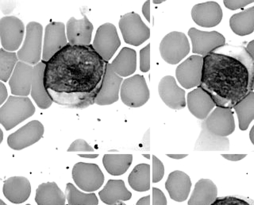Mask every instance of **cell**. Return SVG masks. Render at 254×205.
<instances>
[{
  "label": "cell",
  "instance_id": "60d3db41",
  "mask_svg": "<svg viewBox=\"0 0 254 205\" xmlns=\"http://www.w3.org/2000/svg\"><path fill=\"white\" fill-rule=\"evenodd\" d=\"M7 89L6 86L4 85L3 83H0V104H3L4 102L6 101L7 98Z\"/></svg>",
  "mask_w": 254,
  "mask_h": 205
},
{
  "label": "cell",
  "instance_id": "b9f144b4",
  "mask_svg": "<svg viewBox=\"0 0 254 205\" xmlns=\"http://www.w3.org/2000/svg\"><path fill=\"white\" fill-rule=\"evenodd\" d=\"M222 156L229 161H238L243 159L247 155L246 154H222Z\"/></svg>",
  "mask_w": 254,
  "mask_h": 205
},
{
  "label": "cell",
  "instance_id": "ab89813d",
  "mask_svg": "<svg viewBox=\"0 0 254 205\" xmlns=\"http://www.w3.org/2000/svg\"><path fill=\"white\" fill-rule=\"evenodd\" d=\"M142 14L148 22H150V1H146L142 6Z\"/></svg>",
  "mask_w": 254,
  "mask_h": 205
},
{
  "label": "cell",
  "instance_id": "d590c367",
  "mask_svg": "<svg viewBox=\"0 0 254 205\" xmlns=\"http://www.w3.org/2000/svg\"><path fill=\"white\" fill-rule=\"evenodd\" d=\"M165 175V167L161 162V160L158 159L156 156H153V182L157 183L162 180Z\"/></svg>",
  "mask_w": 254,
  "mask_h": 205
},
{
  "label": "cell",
  "instance_id": "d6a6232c",
  "mask_svg": "<svg viewBox=\"0 0 254 205\" xmlns=\"http://www.w3.org/2000/svg\"><path fill=\"white\" fill-rule=\"evenodd\" d=\"M18 54L9 52L3 48L0 50V79L7 81L11 77L14 68L18 62Z\"/></svg>",
  "mask_w": 254,
  "mask_h": 205
},
{
  "label": "cell",
  "instance_id": "7a4b0ae2",
  "mask_svg": "<svg viewBox=\"0 0 254 205\" xmlns=\"http://www.w3.org/2000/svg\"><path fill=\"white\" fill-rule=\"evenodd\" d=\"M45 62L31 66L19 61L9 80L11 93L22 97H27L31 94L40 108L47 109L51 107L53 100L45 86Z\"/></svg>",
  "mask_w": 254,
  "mask_h": 205
},
{
  "label": "cell",
  "instance_id": "836d02e7",
  "mask_svg": "<svg viewBox=\"0 0 254 205\" xmlns=\"http://www.w3.org/2000/svg\"><path fill=\"white\" fill-rule=\"evenodd\" d=\"M211 205H254V201L240 196H228L218 197Z\"/></svg>",
  "mask_w": 254,
  "mask_h": 205
},
{
  "label": "cell",
  "instance_id": "d4e9b609",
  "mask_svg": "<svg viewBox=\"0 0 254 205\" xmlns=\"http://www.w3.org/2000/svg\"><path fill=\"white\" fill-rule=\"evenodd\" d=\"M67 199L55 182H46L36 190L35 201L38 205H66Z\"/></svg>",
  "mask_w": 254,
  "mask_h": 205
},
{
  "label": "cell",
  "instance_id": "277c9868",
  "mask_svg": "<svg viewBox=\"0 0 254 205\" xmlns=\"http://www.w3.org/2000/svg\"><path fill=\"white\" fill-rule=\"evenodd\" d=\"M43 26L37 22H30L26 26V38L22 48L18 50V59L26 64L36 66L42 58Z\"/></svg>",
  "mask_w": 254,
  "mask_h": 205
},
{
  "label": "cell",
  "instance_id": "4dcf8cb0",
  "mask_svg": "<svg viewBox=\"0 0 254 205\" xmlns=\"http://www.w3.org/2000/svg\"><path fill=\"white\" fill-rule=\"evenodd\" d=\"M128 182L135 191H149L150 189V165L145 163L136 165L128 177Z\"/></svg>",
  "mask_w": 254,
  "mask_h": 205
},
{
  "label": "cell",
  "instance_id": "9c48e42d",
  "mask_svg": "<svg viewBox=\"0 0 254 205\" xmlns=\"http://www.w3.org/2000/svg\"><path fill=\"white\" fill-rule=\"evenodd\" d=\"M72 178L75 185L83 191L94 192L101 188L104 175L99 165L78 162L72 169Z\"/></svg>",
  "mask_w": 254,
  "mask_h": 205
},
{
  "label": "cell",
  "instance_id": "e575fe53",
  "mask_svg": "<svg viewBox=\"0 0 254 205\" xmlns=\"http://www.w3.org/2000/svg\"><path fill=\"white\" fill-rule=\"evenodd\" d=\"M150 69V44L140 50V70L147 72Z\"/></svg>",
  "mask_w": 254,
  "mask_h": 205
},
{
  "label": "cell",
  "instance_id": "e0dca14e",
  "mask_svg": "<svg viewBox=\"0 0 254 205\" xmlns=\"http://www.w3.org/2000/svg\"><path fill=\"white\" fill-rule=\"evenodd\" d=\"M94 26L86 15L81 19L70 18L66 25L67 41L71 46H90Z\"/></svg>",
  "mask_w": 254,
  "mask_h": 205
},
{
  "label": "cell",
  "instance_id": "f5cc1de1",
  "mask_svg": "<svg viewBox=\"0 0 254 205\" xmlns=\"http://www.w3.org/2000/svg\"></svg>",
  "mask_w": 254,
  "mask_h": 205
},
{
  "label": "cell",
  "instance_id": "74e56055",
  "mask_svg": "<svg viewBox=\"0 0 254 205\" xmlns=\"http://www.w3.org/2000/svg\"><path fill=\"white\" fill-rule=\"evenodd\" d=\"M226 7L230 10H236L243 8L247 5L254 2V0H225L223 1Z\"/></svg>",
  "mask_w": 254,
  "mask_h": 205
},
{
  "label": "cell",
  "instance_id": "4fadbf2b",
  "mask_svg": "<svg viewBox=\"0 0 254 205\" xmlns=\"http://www.w3.org/2000/svg\"><path fill=\"white\" fill-rule=\"evenodd\" d=\"M201 128L221 137L230 136L235 130L234 114L230 108L217 107L202 122Z\"/></svg>",
  "mask_w": 254,
  "mask_h": 205
},
{
  "label": "cell",
  "instance_id": "8d00e7d4",
  "mask_svg": "<svg viewBox=\"0 0 254 205\" xmlns=\"http://www.w3.org/2000/svg\"><path fill=\"white\" fill-rule=\"evenodd\" d=\"M93 152L94 149L85 140L76 139L70 145L67 149V152Z\"/></svg>",
  "mask_w": 254,
  "mask_h": 205
},
{
  "label": "cell",
  "instance_id": "d6986e66",
  "mask_svg": "<svg viewBox=\"0 0 254 205\" xmlns=\"http://www.w3.org/2000/svg\"><path fill=\"white\" fill-rule=\"evenodd\" d=\"M191 18L198 26L214 27L218 26L222 19V10L220 5L214 1L194 5L191 10Z\"/></svg>",
  "mask_w": 254,
  "mask_h": 205
},
{
  "label": "cell",
  "instance_id": "7402d4cb",
  "mask_svg": "<svg viewBox=\"0 0 254 205\" xmlns=\"http://www.w3.org/2000/svg\"><path fill=\"white\" fill-rule=\"evenodd\" d=\"M3 194L11 203L18 205L27 201L31 193V185L27 178L12 177L5 181Z\"/></svg>",
  "mask_w": 254,
  "mask_h": 205
},
{
  "label": "cell",
  "instance_id": "681fc988",
  "mask_svg": "<svg viewBox=\"0 0 254 205\" xmlns=\"http://www.w3.org/2000/svg\"><path fill=\"white\" fill-rule=\"evenodd\" d=\"M0 132H1V142H2V138H3V133H2V130H1V131H0Z\"/></svg>",
  "mask_w": 254,
  "mask_h": 205
},
{
  "label": "cell",
  "instance_id": "5bb4252c",
  "mask_svg": "<svg viewBox=\"0 0 254 205\" xmlns=\"http://www.w3.org/2000/svg\"><path fill=\"white\" fill-rule=\"evenodd\" d=\"M44 126L38 120H33L10 134L7 144L14 150H21L38 142L44 135Z\"/></svg>",
  "mask_w": 254,
  "mask_h": 205
},
{
  "label": "cell",
  "instance_id": "ee69618b",
  "mask_svg": "<svg viewBox=\"0 0 254 205\" xmlns=\"http://www.w3.org/2000/svg\"><path fill=\"white\" fill-rule=\"evenodd\" d=\"M246 50L249 53L251 58L254 60V40L251 41V42L247 45L246 46Z\"/></svg>",
  "mask_w": 254,
  "mask_h": 205
},
{
  "label": "cell",
  "instance_id": "f546056e",
  "mask_svg": "<svg viewBox=\"0 0 254 205\" xmlns=\"http://www.w3.org/2000/svg\"><path fill=\"white\" fill-rule=\"evenodd\" d=\"M241 131H246L254 120V92H251L234 107Z\"/></svg>",
  "mask_w": 254,
  "mask_h": 205
},
{
  "label": "cell",
  "instance_id": "7c38bea8",
  "mask_svg": "<svg viewBox=\"0 0 254 205\" xmlns=\"http://www.w3.org/2000/svg\"><path fill=\"white\" fill-rule=\"evenodd\" d=\"M189 36L192 43L193 54L206 57L226 44V38L217 31H202L195 28L189 30Z\"/></svg>",
  "mask_w": 254,
  "mask_h": 205
},
{
  "label": "cell",
  "instance_id": "bcb514c9",
  "mask_svg": "<svg viewBox=\"0 0 254 205\" xmlns=\"http://www.w3.org/2000/svg\"><path fill=\"white\" fill-rule=\"evenodd\" d=\"M79 156L84 158H95L99 157L98 154H79Z\"/></svg>",
  "mask_w": 254,
  "mask_h": 205
},
{
  "label": "cell",
  "instance_id": "1f68e13d",
  "mask_svg": "<svg viewBox=\"0 0 254 205\" xmlns=\"http://www.w3.org/2000/svg\"><path fill=\"white\" fill-rule=\"evenodd\" d=\"M65 195L68 205H98L99 200L95 193H83L71 183L66 185Z\"/></svg>",
  "mask_w": 254,
  "mask_h": 205
},
{
  "label": "cell",
  "instance_id": "ac0fdd59",
  "mask_svg": "<svg viewBox=\"0 0 254 205\" xmlns=\"http://www.w3.org/2000/svg\"><path fill=\"white\" fill-rule=\"evenodd\" d=\"M158 92L162 101L174 110H181L187 105L185 91L180 88L173 76H166L159 83Z\"/></svg>",
  "mask_w": 254,
  "mask_h": 205
},
{
  "label": "cell",
  "instance_id": "f907efd6",
  "mask_svg": "<svg viewBox=\"0 0 254 205\" xmlns=\"http://www.w3.org/2000/svg\"><path fill=\"white\" fill-rule=\"evenodd\" d=\"M0 205H6V204L4 203L3 201H2V200H1V201H0Z\"/></svg>",
  "mask_w": 254,
  "mask_h": 205
},
{
  "label": "cell",
  "instance_id": "db71d44e",
  "mask_svg": "<svg viewBox=\"0 0 254 205\" xmlns=\"http://www.w3.org/2000/svg\"></svg>",
  "mask_w": 254,
  "mask_h": 205
},
{
  "label": "cell",
  "instance_id": "5b68a950",
  "mask_svg": "<svg viewBox=\"0 0 254 205\" xmlns=\"http://www.w3.org/2000/svg\"><path fill=\"white\" fill-rule=\"evenodd\" d=\"M119 28L127 44L139 46L150 37V30L138 14L129 12L120 18Z\"/></svg>",
  "mask_w": 254,
  "mask_h": 205
},
{
  "label": "cell",
  "instance_id": "ffe728a7",
  "mask_svg": "<svg viewBox=\"0 0 254 205\" xmlns=\"http://www.w3.org/2000/svg\"><path fill=\"white\" fill-rule=\"evenodd\" d=\"M187 104L190 113L198 120H202L208 117L209 114L216 106L210 94L201 87L188 94Z\"/></svg>",
  "mask_w": 254,
  "mask_h": 205
},
{
  "label": "cell",
  "instance_id": "4316f807",
  "mask_svg": "<svg viewBox=\"0 0 254 205\" xmlns=\"http://www.w3.org/2000/svg\"><path fill=\"white\" fill-rule=\"evenodd\" d=\"M111 67L114 72L121 77H127L130 76L137 68V54L133 49H122L121 51L115 58Z\"/></svg>",
  "mask_w": 254,
  "mask_h": 205
},
{
  "label": "cell",
  "instance_id": "52a82bcc",
  "mask_svg": "<svg viewBox=\"0 0 254 205\" xmlns=\"http://www.w3.org/2000/svg\"><path fill=\"white\" fill-rule=\"evenodd\" d=\"M122 101L129 108H140L146 104L150 93L145 77L134 75L123 82L120 92Z\"/></svg>",
  "mask_w": 254,
  "mask_h": 205
},
{
  "label": "cell",
  "instance_id": "30bf717a",
  "mask_svg": "<svg viewBox=\"0 0 254 205\" xmlns=\"http://www.w3.org/2000/svg\"><path fill=\"white\" fill-rule=\"evenodd\" d=\"M25 26L15 16H5L0 19V38L4 50L14 52L18 50L23 41Z\"/></svg>",
  "mask_w": 254,
  "mask_h": 205
},
{
  "label": "cell",
  "instance_id": "8fae6325",
  "mask_svg": "<svg viewBox=\"0 0 254 205\" xmlns=\"http://www.w3.org/2000/svg\"><path fill=\"white\" fill-rule=\"evenodd\" d=\"M204 58L199 55H192L179 65L176 70L177 80L187 89L194 88L202 82Z\"/></svg>",
  "mask_w": 254,
  "mask_h": 205
},
{
  "label": "cell",
  "instance_id": "2e32d148",
  "mask_svg": "<svg viewBox=\"0 0 254 205\" xmlns=\"http://www.w3.org/2000/svg\"><path fill=\"white\" fill-rule=\"evenodd\" d=\"M123 82V77L114 72L111 65L109 63L106 65L101 87L95 98V104L99 106H106L117 102Z\"/></svg>",
  "mask_w": 254,
  "mask_h": 205
},
{
  "label": "cell",
  "instance_id": "f6af8a7d",
  "mask_svg": "<svg viewBox=\"0 0 254 205\" xmlns=\"http://www.w3.org/2000/svg\"><path fill=\"white\" fill-rule=\"evenodd\" d=\"M167 156L173 159L181 160L186 157L188 154H167Z\"/></svg>",
  "mask_w": 254,
  "mask_h": 205
},
{
  "label": "cell",
  "instance_id": "f35d334b",
  "mask_svg": "<svg viewBox=\"0 0 254 205\" xmlns=\"http://www.w3.org/2000/svg\"><path fill=\"white\" fill-rule=\"evenodd\" d=\"M153 205H167L166 197L157 188H153Z\"/></svg>",
  "mask_w": 254,
  "mask_h": 205
},
{
  "label": "cell",
  "instance_id": "ba28073f",
  "mask_svg": "<svg viewBox=\"0 0 254 205\" xmlns=\"http://www.w3.org/2000/svg\"><path fill=\"white\" fill-rule=\"evenodd\" d=\"M120 46L121 41L115 25L104 23L99 26L92 47L100 58L107 62H109Z\"/></svg>",
  "mask_w": 254,
  "mask_h": 205
},
{
  "label": "cell",
  "instance_id": "f1b7e54d",
  "mask_svg": "<svg viewBox=\"0 0 254 205\" xmlns=\"http://www.w3.org/2000/svg\"><path fill=\"white\" fill-rule=\"evenodd\" d=\"M132 161V154H105L103 158L104 168L112 176L124 174L130 167Z\"/></svg>",
  "mask_w": 254,
  "mask_h": 205
},
{
  "label": "cell",
  "instance_id": "7dc6e473",
  "mask_svg": "<svg viewBox=\"0 0 254 205\" xmlns=\"http://www.w3.org/2000/svg\"><path fill=\"white\" fill-rule=\"evenodd\" d=\"M250 138L251 142L254 145V125L253 126V128H251V131H250Z\"/></svg>",
  "mask_w": 254,
  "mask_h": 205
},
{
  "label": "cell",
  "instance_id": "9a60e30c",
  "mask_svg": "<svg viewBox=\"0 0 254 205\" xmlns=\"http://www.w3.org/2000/svg\"><path fill=\"white\" fill-rule=\"evenodd\" d=\"M66 27L63 22H53L48 24L45 30L42 60L48 62L57 53L67 46Z\"/></svg>",
  "mask_w": 254,
  "mask_h": 205
},
{
  "label": "cell",
  "instance_id": "cb8c5ba5",
  "mask_svg": "<svg viewBox=\"0 0 254 205\" xmlns=\"http://www.w3.org/2000/svg\"><path fill=\"white\" fill-rule=\"evenodd\" d=\"M218 198V189L211 180L202 179L195 184L189 205H211Z\"/></svg>",
  "mask_w": 254,
  "mask_h": 205
},
{
  "label": "cell",
  "instance_id": "c3c4849f",
  "mask_svg": "<svg viewBox=\"0 0 254 205\" xmlns=\"http://www.w3.org/2000/svg\"><path fill=\"white\" fill-rule=\"evenodd\" d=\"M165 2L164 0H162V1H153V2H154L155 4H160V3H161V2Z\"/></svg>",
  "mask_w": 254,
  "mask_h": 205
},
{
  "label": "cell",
  "instance_id": "3957f363",
  "mask_svg": "<svg viewBox=\"0 0 254 205\" xmlns=\"http://www.w3.org/2000/svg\"><path fill=\"white\" fill-rule=\"evenodd\" d=\"M35 113L30 98L11 96L0 108V123L6 131L21 124Z\"/></svg>",
  "mask_w": 254,
  "mask_h": 205
},
{
  "label": "cell",
  "instance_id": "8992f818",
  "mask_svg": "<svg viewBox=\"0 0 254 205\" xmlns=\"http://www.w3.org/2000/svg\"><path fill=\"white\" fill-rule=\"evenodd\" d=\"M190 44L184 33L173 31L167 34L160 44V53L163 60L170 65H177L188 56Z\"/></svg>",
  "mask_w": 254,
  "mask_h": 205
},
{
  "label": "cell",
  "instance_id": "484cf974",
  "mask_svg": "<svg viewBox=\"0 0 254 205\" xmlns=\"http://www.w3.org/2000/svg\"><path fill=\"white\" fill-rule=\"evenodd\" d=\"M197 151H228L230 140L227 137H221L202 128L194 147Z\"/></svg>",
  "mask_w": 254,
  "mask_h": 205
},
{
  "label": "cell",
  "instance_id": "44dd1931",
  "mask_svg": "<svg viewBox=\"0 0 254 205\" xmlns=\"http://www.w3.org/2000/svg\"><path fill=\"white\" fill-rule=\"evenodd\" d=\"M191 181L185 172L176 170L172 172L165 182V189L171 199L177 202L186 201L190 193Z\"/></svg>",
  "mask_w": 254,
  "mask_h": 205
},
{
  "label": "cell",
  "instance_id": "83f0119b",
  "mask_svg": "<svg viewBox=\"0 0 254 205\" xmlns=\"http://www.w3.org/2000/svg\"><path fill=\"white\" fill-rule=\"evenodd\" d=\"M230 26L234 34L246 36L254 31V6L233 15Z\"/></svg>",
  "mask_w": 254,
  "mask_h": 205
},
{
  "label": "cell",
  "instance_id": "7bdbcfd3",
  "mask_svg": "<svg viewBox=\"0 0 254 205\" xmlns=\"http://www.w3.org/2000/svg\"><path fill=\"white\" fill-rule=\"evenodd\" d=\"M135 205H150V196L142 197L141 199L138 200L137 204Z\"/></svg>",
  "mask_w": 254,
  "mask_h": 205
},
{
  "label": "cell",
  "instance_id": "603a6c76",
  "mask_svg": "<svg viewBox=\"0 0 254 205\" xmlns=\"http://www.w3.org/2000/svg\"><path fill=\"white\" fill-rule=\"evenodd\" d=\"M99 196L106 205H115L119 201L130 200L132 193L127 189L123 180H109L101 191H99Z\"/></svg>",
  "mask_w": 254,
  "mask_h": 205
},
{
  "label": "cell",
  "instance_id": "816d5d0a",
  "mask_svg": "<svg viewBox=\"0 0 254 205\" xmlns=\"http://www.w3.org/2000/svg\"><path fill=\"white\" fill-rule=\"evenodd\" d=\"M252 89L254 90V80H253Z\"/></svg>",
  "mask_w": 254,
  "mask_h": 205
},
{
  "label": "cell",
  "instance_id": "6da1fadb",
  "mask_svg": "<svg viewBox=\"0 0 254 205\" xmlns=\"http://www.w3.org/2000/svg\"><path fill=\"white\" fill-rule=\"evenodd\" d=\"M230 54L211 53L206 56L200 84L218 107L227 108L251 92L254 76V60L246 49L233 47Z\"/></svg>",
  "mask_w": 254,
  "mask_h": 205
}]
</instances>
